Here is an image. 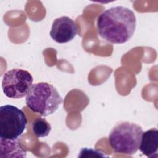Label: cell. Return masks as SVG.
Masks as SVG:
<instances>
[{
    "instance_id": "10",
    "label": "cell",
    "mask_w": 158,
    "mask_h": 158,
    "mask_svg": "<svg viewBox=\"0 0 158 158\" xmlns=\"http://www.w3.org/2000/svg\"><path fill=\"white\" fill-rule=\"evenodd\" d=\"M80 155L78 157H107L104 152H101L99 151L94 150L93 149H88L87 148H85L81 149L80 152Z\"/></svg>"
},
{
    "instance_id": "4",
    "label": "cell",
    "mask_w": 158,
    "mask_h": 158,
    "mask_svg": "<svg viewBox=\"0 0 158 158\" xmlns=\"http://www.w3.org/2000/svg\"><path fill=\"white\" fill-rule=\"evenodd\" d=\"M27 125L23 111L18 107L6 104L0 107V138L16 139L23 133Z\"/></svg>"
},
{
    "instance_id": "3",
    "label": "cell",
    "mask_w": 158,
    "mask_h": 158,
    "mask_svg": "<svg viewBox=\"0 0 158 158\" xmlns=\"http://www.w3.org/2000/svg\"><path fill=\"white\" fill-rule=\"evenodd\" d=\"M143 133L139 125L130 122H122L111 130L109 143L116 153L133 155L139 149Z\"/></svg>"
},
{
    "instance_id": "1",
    "label": "cell",
    "mask_w": 158,
    "mask_h": 158,
    "mask_svg": "<svg viewBox=\"0 0 158 158\" xmlns=\"http://www.w3.org/2000/svg\"><path fill=\"white\" fill-rule=\"evenodd\" d=\"M136 18L130 9L123 6L110 7L97 19V28L101 38L112 44H123L133 36Z\"/></svg>"
},
{
    "instance_id": "6",
    "label": "cell",
    "mask_w": 158,
    "mask_h": 158,
    "mask_svg": "<svg viewBox=\"0 0 158 158\" xmlns=\"http://www.w3.org/2000/svg\"><path fill=\"white\" fill-rule=\"evenodd\" d=\"M78 33L75 22L67 16L56 19L52 25L50 36L57 43H65L72 41Z\"/></svg>"
},
{
    "instance_id": "9",
    "label": "cell",
    "mask_w": 158,
    "mask_h": 158,
    "mask_svg": "<svg viewBox=\"0 0 158 158\" xmlns=\"http://www.w3.org/2000/svg\"><path fill=\"white\" fill-rule=\"evenodd\" d=\"M31 128L33 134L36 137L41 138L48 136L51 130V126L46 119L40 117L33 122Z\"/></svg>"
},
{
    "instance_id": "7",
    "label": "cell",
    "mask_w": 158,
    "mask_h": 158,
    "mask_svg": "<svg viewBox=\"0 0 158 158\" xmlns=\"http://www.w3.org/2000/svg\"><path fill=\"white\" fill-rule=\"evenodd\" d=\"M139 149L148 157H157L158 130L157 128H151L143 133Z\"/></svg>"
},
{
    "instance_id": "8",
    "label": "cell",
    "mask_w": 158,
    "mask_h": 158,
    "mask_svg": "<svg viewBox=\"0 0 158 158\" xmlns=\"http://www.w3.org/2000/svg\"><path fill=\"white\" fill-rule=\"evenodd\" d=\"M0 157H25L27 151L18 139H8L0 138Z\"/></svg>"
},
{
    "instance_id": "2",
    "label": "cell",
    "mask_w": 158,
    "mask_h": 158,
    "mask_svg": "<svg viewBox=\"0 0 158 158\" xmlns=\"http://www.w3.org/2000/svg\"><path fill=\"white\" fill-rule=\"evenodd\" d=\"M62 101L57 89L47 82L32 85L25 99L27 106L33 112L43 117L55 112Z\"/></svg>"
},
{
    "instance_id": "5",
    "label": "cell",
    "mask_w": 158,
    "mask_h": 158,
    "mask_svg": "<svg viewBox=\"0 0 158 158\" xmlns=\"http://www.w3.org/2000/svg\"><path fill=\"white\" fill-rule=\"evenodd\" d=\"M33 81V77L29 72L13 69L4 74L2 89L4 94L9 98H22L28 94Z\"/></svg>"
}]
</instances>
